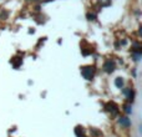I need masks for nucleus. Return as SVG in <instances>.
<instances>
[{
    "label": "nucleus",
    "instance_id": "1",
    "mask_svg": "<svg viewBox=\"0 0 142 137\" xmlns=\"http://www.w3.org/2000/svg\"><path fill=\"white\" fill-rule=\"evenodd\" d=\"M94 67L92 66H86V67H82V70H81V74L82 76L85 77L86 80H92V77H94Z\"/></svg>",
    "mask_w": 142,
    "mask_h": 137
},
{
    "label": "nucleus",
    "instance_id": "2",
    "mask_svg": "<svg viewBox=\"0 0 142 137\" xmlns=\"http://www.w3.org/2000/svg\"><path fill=\"white\" fill-rule=\"evenodd\" d=\"M106 109H107V111H110V112H112L114 115H116V114L118 112L117 105L115 104V102H109V104L106 105Z\"/></svg>",
    "mask_w": 142,
    "mask_h": 137
},
{
    "label": "nucleus",
    "instance_id": "3",
    "mask_svg": "<svg viewBox=\"0 0 142 137\" xmlns=\"http://www.w3.org/2000/svg\"><path fill=\"white\" fill-rule=\"evenodd\" d=\"M115 69V64L111 60H109V61L105 62V70L107 71V72H112Z\"/></svg>",
    "mask_w": 142,
    "mask_h": 137
},
{
    "label": "nucleus",
    "instance_id": "4",
    "mask_svg": "<svg viewBox=\"0 0 142 137\" xmlns=\"http://www.w3.org/2000/svg\"><path fill=\"white\" fill-rule=\"evenodd\" d=\"M75 133H76V136L77 137H84V128H81L80 126L76 127L75 128Z\"/></svg>",
    "mask_w": 142,
    "mask_h": 137
},
{
    "label": "nucleus",
    "instance_id": "5",
    "mask_svg": "<svg viewBox=\"0 0 142 137\" xmlns=\"http://www.w3.org/2000/svg\"><path fill=\"white\" fill-rule=\"evenodd\" d=\"M120 123H121V125H125V126H128V125H130V121H128V118L122 117L120 120Z\"/></svg>",
    "mask_w": 142,
    "mask_h": 137
},
{
    "label": "nucleus",
    "instance_id": "6",
    "mask_svg": "<svg viewBox=\"0 0 142 137\" xmlns=\"http://www.w3.org/2000/svg\"><path fill=\"white\" fill-rule=\"evenodd\" d=\"M99 3L102 6H109L110 4H111V0H99Z\"/></svg>",
    "mask_w": 142,
    "mask_h": 137
},
{
    "label": "nucleus",
    "instance_id": "7",
    "mask_svg": "<svg viewBox=\"0 0 142 137\" xmlns=\"http://www.w3.org/2000/svg\"><path fill=\"white\" fill-rule=\"evenodd\" d=\"M115 84H116V86L117 87H122V85H123V81H122V79H116V81H115Z\"/></svg>",
    "mask_w": 142,
    "mask_h": 137
},
{
    "label": "nucleus",
    "instance_id": "8",
    "mask_svg": "<svg viewBox=\"0 0 142 137\" xmlns=\"http://www.w3.org/2000/svg\"><path fill=\"white\" fill-rule=\"evenodd\" d=\"M91 135H94V136H96V137H100L101 136V132L97 131V130H95V128H92V130H91Z\"/></svg>",
    "mask_w": 142,
    "mask_h": 137
},
{
    "label": "nucleus",
    "instance_id": "9",
    "mask_svg": "<svg viewBox=\"0 0 142 137\" xmlns=\"http://www.w3.org/2000/svg\"><path fill=\"white\" fill-rule=\"evenodd\" d=\"M86 16H87V19H89V20H95V19H96V15L91 14V13H89V14L86 15Z\"/></svg>",
    "mask_w": 142,
    "mask_h": 137
},
{
    "label": "nucleus",
    "instance_id": "10",
    "mask_svg": "<svg viewBox=\"0 0 142 137\" xmlns=\"http://www.w3.org/2000/svg\"><path fill=\"white\" fill-rule=\"evenodd\" d=\"M6 18H8V13H6V11H4V13H1V14H0V19H1V20L6 19Z\"/></svg>",
    "mask_w": 142,
    "mask_h": 137
},
{
    "label": "nucleus",
    "instance_id": "11",
    "mask_svg": "<svg viewBox=\"0 0 142 137\" xmlns=\"http://www.w3.org/2000/svg\"><path fill=\"white\" fill-rule=\"evenodd\" d=\"M43 1H45V3H47V1H52V0H43Z\"/></svg>",
    "mask_w": 142,
    "mask_h": 137
},
{
    "label": "nucleus",
    "instance_id": "12",
    "mask_svg": "<svg viewBox=\"0 0 142 137\" xmlns=\"http://www.w3.org/2000/svg\"><path fill=\"white\" fill-rule=\"evenodd\" d=\"M28 1H30V0H28Z\"/></svg>",
    "mask_w": 142,
    "mask_h": 137
}]
</instances>
